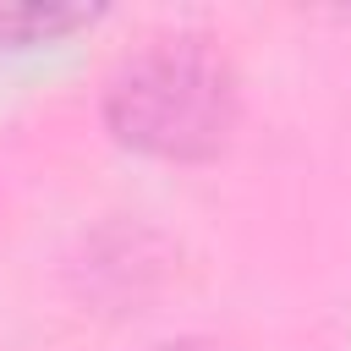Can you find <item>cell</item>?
<instances>
[{
    "mask_svg": "<svg viewBox=\"0 0 351 351\" xmlns=\"http://www.w3.org/2000/svg\"><path fill=\"white\" fill-rule=\"evenodd\" d=\"M104 126L121 148L148 159H214L236 126V77L197 38H165L121 60L104 88Z\"/></svg>",
    "mask_w": 351,
    "mask_h": 351,
    "instance_id": "6da1fadb",
    "label": "cell"
},
{
    "mask_svg": "<svg viewBox=\"0 0 351 351\" xmlns=\"http://www.w3.org/2000/svg\"><path fill=\"white\" fill-rule=\"evenodd\" d=\"M93 22H99L93 5H0V49L55 44V38L82 33Z\"/></svg>",
    "mask_w": 351,
    "mask_h": 351,
    "instance_id": "7a4b0ae2",
    "label": "cell"
},
{
    "mask_svg": "<svg viewBox=\"0 0 351 351\" xmlns=\"http://www.w3.org/2000/svg\"><path fill=\"white\" fill-rule=\"evenodd\" d=\"M154 351H225L214 340H170V346H154Z\"/></svg>",
    "mask_w": 351,
    "mask_h": 351,
    "instance_id": "3957f363",
    "label": "cell"
}]
</instances>
